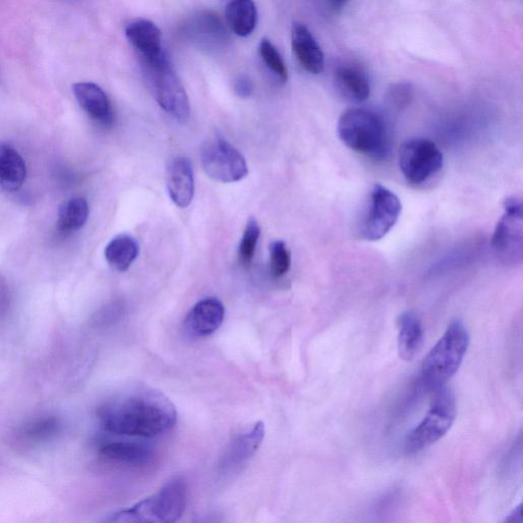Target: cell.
<instances>
[{"label":"cell","instance_id":"3","mask_svg":"<svg viewBox=\"0 0 523 523\" xmlns=\"http://www.w3.org/2000/svg\"><path fill=\"white\" fill-rule=\"evenodd\" d=\"M470 338L461 320L452 321L443 337L425 357L421 366V384L426 391L446 387L459 370L468 351Z\"/></svg>","mask_w":523,"mask_h":523},{"label":"cell","instance_id":"20","mask_svg":"<svg viewBox=\"0 0 523 523\" xmlns=\"http://www.w3.org/2000/svg\"><path fill=\"white\" fill-rule=\"evenodd\" d=\"M228 26L236 35L249 36L257 26L258 12L253 0H231L225 10Z\"/></svg>","mask_w":523,"mask_h":523},{"label":"cell","instance_id":"27","mask_svg":"<svg viewBox=\"0 0 523 523\" xmlns=\"http://www.w3.org/2000/svg\"><path fill=\"white\" fill-rule=\"evenodd\" d=\"M260 55L268 69L279 79L280 82H287L289 72L282 57L276 50V47L267 38L260 43Z\"/></svg>","mask_w":523,"mask_h":523},{"label":"cell","instance_id":"1","mask_svg":"<svg viewBox=\"0 0 523 523\" xmlns=\"http://www.w3.org/2000/svg\"><path fill=\"white\" fill-rule=\"evenodd\" d=\"M99 418L108 433L153 439L173 430L177 411L164 394L137 389L104 405L99 410Z\"/></svg>","mask_w":523,"mask_h":523},{"label":"cell","instance_id":"17","mask_svg":"<svg viewBox=\"0 0 523 523\" xmlns=\"http://www.w3.org/2000/svg\"><path fill=\"white\" fill-rule=\"evenodd\" d=\"M188 34L198 44L209 50L219 49L229 40L224 24L218 16L212 13H201L190 21Z\"/></svg>","mask_w":523,"mask_h":523},{"label":"cell","instance_id":"5","mask_svg":"<svg viewBox=\"0 0 523 523\" xmlns=\"http://www.w3.org/2000/svg\"><path fill=\"white\" fill-rule=\"evenodd\" d=\"M141 66L157 103L178 122L186 123L190 116L188 97L166 54L141 60Z\"/></svg>","mask_w":523,"mask_h":523},{"label":"cell","instance_id":"19","mask_svg":"<svg viewBox=\"0 0 523 523\" xmlns=\"http://www.w3.org/2000/svg\"><path fill=\"white\" fill-rule=\"evenodd\" d=\"M424 341V329L418 316L405 312L399 319L398 351L405 361H411L419 353Z\"/></svg>","mask_w":523,"mask_h":523},{"label":"cell","instance_id":"16","mask_svg":"<svg viewBox=\"0 0 523 523\" xmlns=\"http://www.w3.org/2000/svg\"><path fill=\"white\" fill-rule=\"evenodd\" d=\"M126 37L140 60H152L164 53L161 30L149 20L140 19L128 24Z\"/></svg>","mask_w":523,"mask_h":523},{"label":"cell","instance_id":"12","mask_svg":"<svg viewBox=\"0 0 523 523\" xmlns=\"http://www.w3.org/2000/svg\"><path fill=\"white\" fill-rule=\"evenodd\" d=\"M225 318V308L216 298L200 301L189 311L184 320L185 334L193 339L212 336L221 327Z\"/></svg>","mask_w":523,"mask_h":523},{"label":"cell","instance_id":"11","mask_svg":"<svg viewBox=\"0 0 523 523\" xmlns=\"http://www.w3.org/2000/svg\"><path fill=\"white\" fill-rule=\"evenodd\" d=\"M265 438V425L256 422L230 443L219 463L221 473L239 471L258 452Z\"/></svg>","mask_w":523,"mask_h":523},{"label":"cell","instance_id":"8","mask_svg":"<svg viewBox=\"0 0 523 523\" xmlns=\"http://www.w3.org/2000/svg\"><path fill=\"white\" fill-rule=\"evenodd\" d=\"M401 212L402 204L398 196L391 189L375 184L361 222L362 239L368 242L384 239L398 222Z\"/></svg>","mask_w":523,"mask_h":523},{"label":"cell","instance_id":"13","mask_svg":"<svg viewBox=\"0 0 523 523\" xmlns=\"http://www.w3.org/2000/svg\"><path fill=\"white\" fill-rule=\"evenodd\" d=\"M167 189L172 202L185 209L195 196V176L192 163L187 158L176 157L167 166Z\"/></svg>","mask_w":523,"mask_h":523},{"label":"cell","instance_id":"4","mask_svg":"<svg viewBox=\"0 0 523 523\" xmlns=\"http://www.w3.org/2000/svg\"><path fill=\"white\" fill-rule=\"evenodd\" d=\"M186 502V483L182 478L177 477L167 482L157 494L140 501L129 509L118 512L109 521L172 523L182 517Z\"/></svg>","mask_w":523,"mask_h":523},{"label":"cell","instance_id":"23","mask_svg":"<svg viewBox=\"0 0 523 523\" xmlns=\"http://www.w3.org/2000/svg\"><path fill=\"white\" fill-rule=\"evenodd\" d=\"M139 254L136 240L128 234L114 237L105 250L108 264L118 272H126Z\"/></svg>","mask_w":523,"mask_h":523},{"label":"cell","instance_id":"14","mask_svg":"<svg viewBox=\"0 0 523 523\" xmlns=\"http://www.w3.org/2000/svg\"><path fill=\"white\" fill-rule=\"evenodd\" d=\"M292 47L297 60L307 72L319 75L324 71L325 61L321 47L311 31L302 23L293 24Z\"/></svg>","mask_w":523,"mask_h":523},{"label":"cell","instance_id":"15","mask_svg":"<svg viewBox=\"0 0 523 523\" xmlns=\"http://www.w3.org/2000/svg\"><path fill=\"white\" fill-rule=\"evenodd\" d=\"M75 98L82 110L102 125L113 122V111L106 92L92 82H80L73 86Z\"/></svg>","mask_w":523,"mask_h":523},{"label":"cell","instance_id":"21","mask_svg":"<svg viewBox=\"0 0 523 523\" xmlns=\"http://www.w3.org/2000/svg\"><path fill=\"white\" fill-rule=\"evenodd\" d=\"M339 87L347 97L362 103L369 99L371 93L370 80L364 70L354 65H343L336 72Z\"/></svg>","mask_w":523,"mask_h":523},{"label":"cell","instance_id":"26","mask_svg":"<svg viewBox=\"0 0 523 523\" xmlns=\"http://www.w3.org/2000/svg\"><path fill=\"white\" fill-rule=\"evenodd\" d=\"M261 228L256 219L251 218L246 226L243 239L239 248V259L241 265L248 267L251 265L256 248L260 239Z\"/></svg>","mask_w":523,"mask_h":523},{"label":"cell","instance_id":"32","mask_svg":"<svg viewBox=\"0 0 523 523\" xmlns=\"http://www.w3.org/2000/svg\"><path fill=\"white\" fill-rule=\"evenodd\" d=\"M329 3L332 10L341 12L350 3V0H329Z\"/></svg>","mask_w":523,"mask_h":523},{"label":"cell","instance_id":"29","mask_svg":"<svg viewBox=\"0 0 523 523\" xmlns=\"http://www.w3.org/2000/svg\"><path fill=\"white\" fill-rule=\"evenodd\" d=\"M413 97L414 88L409 82L394 83L387 92L388 103L398 111L408 108L413 101Z\"/></svg>","mask_w":523,"mask_h":523},{"label":"cell","instance_id":"9","mask_svg":"<svg viewBox=\"0 0 523 523\" xmlns=\"http://www.w3.org/2000/svg\"><path fill=\"white\" fill-rule=\"evenodd\" d=\"M201 161L206 174L221 183L239 182L249 173L245 157L221 136L206 142Z\"/></svg>","mask_w":523,"mask_h":523},{"label":"cell","instance_id":"25","mask_svg":"<svg viewBox=\"0 0 523 523\" xmlns=\"http://www.w3.org/2000/svg\"><path fill=\"white\" fill-rule=\"evenodd\" d=\"M62 430L61 421L56 417H45L25 426L23 435L34 442H42L55 438Z\"/></svg>","mask_w":523,"mask_h":523},{"label":"cell","instance_id":"30","mask_svg":"<svg viewBox=\"0 0 523 523\" xmlns=\"http://www.w3.org/2000/svg\"><path fill=\"white\" fill-rule=\"evenodd\" d=\"M233 90L237 97L249 99L254 92V84L248 77L241 76L235 80Z\"/></svg>","mask_w":523,"mask_h":523},{"label":"cell","instance_id":"31","mask_svg":"<svg viewBox=\"0 0 523 523\" xmlns=\"http://www.w3.org/2000/svg\"><path fill=\"white\" fill-rule=\"evenodd\" d=\"M504 522L506 523H522V505L519 504L516 508L509 513Z\"/></svg>","mask_w":523,"mask_h":523},{"label":"cell","instance_id":"18","mask_svg":"<svg viewBox=\"0 0 523 523\" xmlns=\"http://www.w3.org/2000/svg\"><path fill=\"white\" fill-rule=\"evenodd\" d=\"M27 176L25 160L7 144H0V187L14 193L23 186Z\"/></svg>","mask_w":523,"mask_h":523},{"label":"cell","instance_id":"7","mask_svg":"<svg viewBox=\"0 0 523 523\" xmlns=\"http://www.w3.org/2000/svg\"><path fill=\"white\" fill-rule=\"evenodd\" d=\"M399 166L408 183L421 185L441 172L444 155L434 141L415 137L401 147Z\"/></svg>","mask_w":523,"mask_h":523},{"label":"cell","instance_id":"28","mask_svg":"<svg viewBox=\"0 0 523 523\" xmlns=\"http://www.w3.org/2000/svg\"><path fill=\"white\" fill-rule=\"evenodd\" d=\"M270 272L276 277L287 274L292 265V255L287 245L282 241H275L269 247Z\"/></svg>","mask_w":523,"mask_h":523},{"label":"cell","instance_id":"2","mask_svg":"<svg viewBox=\"0 0 523 523\" xmlns=\"http://www.w3.org/2000/svg\"><path fill=\"white\" fill-rule=\"evenodd\" d=\"M338 133L350 150L375 161L387 159L390 134L382 115L366 108H353L342 114Z\"/></svg>","mask_w":523,"mask_h":523},{"label":"cell","instance_id":"10","mask_svg":"<svg viewBox=\"0 0 523 523\" xmlns=\"http://www.w3.org/2000/svg\"><path fill=\"white\" fill-rule=\"evenodd\" d=\"M522 203L512 197L504 202V214L499 220L492 240L497 256L506 264L522 259Z\"/></svg>","mask_w":523,"mask_h":523},{"label":"cell","instance_id":"6","mask_svg":"<svg viewBox=\"0 0 523 523\" xmlns=\"http://www.w3.org/2000/svg\"><path fill=\"white\" fill-rule=\"evenodd\" d=\"M435 393L429 412L406 438L405 450L409 454L419 453L439 442L456 419L457 405L452 391L444 387Z\"/></svg>","mask_w":523,"mask_h":523},{"label":"cell","instance_id":"22","mask_svg":"<svg viewBox=\"0 0 523 523\" xmlns=\"http://www.w3.org/2000/svg\"><path fill=\"white\" fill-rule=\"evenodd\" d=\"M101 455L111 461L131 466L145 465L151 461L152 449L146 445L133 442H112L104 445Z\"/></svg>","mask_w":523,"mask_h":523},{"label":"cell","instance_id":"24","mask_svg":"<svg viewBox=\"0 0 523 523\" xmlns=\"http://www.w3.org/2000/svg\"><path fill=\"white\" fill-rule=\"evenodd\" d=\"M89 216L88 203L83 198H74L65 202L59 210L58 227L63 233H73L80 230Z\"/></svg>","mask_w":523,"mask_h":523}]
</instances>
